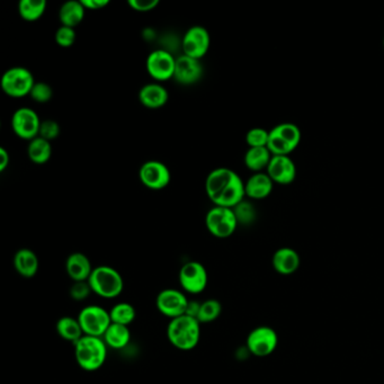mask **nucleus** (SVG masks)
Instances as JSON below:
<instances>
[{
	"mask_svg": "<svg viewBox=\"0 0 384 384\" xmlns=\"http://www.w3.org/2000/svg\"><path fill=\"white\" fill-rule=\"evenodd\" d=\"M167 338L170 344L181 352H189L198 347L201 339V324L193 316H178L167 326Z\"/></svg>",
	"mask_w": 384,
	"mask_h": 384,
	"instance_id": "1",
	"label": "nucleus"
},
{
	"mask_svg": "<svg viewBox=\"0 0 384 384\" xmlns=\"http://www.w3.org/2000/svg\"><path fill=\"white\" fill-rule=\"evenodd\" d=\"M74 348L77 364L86 372L98 371L108 359V345L101 337L84 335Z\"/></svg>",
	"mask_w": 384,
	"mask_h": 384,
	"instance_id": "2",
	"label": "nucleus"
},
{
	"mask_svg": "<svg viewBox=\"0 0 384 384\" xmlns=\"http://www.w3.org/2000/svg\"><path fill=\"white\" fill-rule=\"evenodd\" d=\"M88 283L93 293L102 299H116L124 290V280L121 273L112 266L94 267Z\"/></svg>",
	"mask_w": 384,
	"mask_h": 384,
	"instance_id": "3",
	"label": "nucleus"
},
{
	"mask_svg": "<svg viewBox=\"0 0 384 384\" xmlns=\"http://www.w3.org/2000/svg\"><path fill=\"white\" fill-rule=\"evenodd\" d=\"M301 141V131L293 123H282L269 131L267 149L273 155H288Z\"/></svg>",
	"mask_w": 384,
	"mask_h": 384,
	"instance_id": "4",
	"label": "nucleus"
},
{
	"mask_svg": "<svg viewBox=\"0 0 384 384\" xmlns=\"http://www.w3.org/2000/svg\"><path fill=\"white\" fill-rule=\"evenodd\" d=\"M77 318L79 320L82 331L86 336L102 338L112 324L110 311L96 305L84 307Z\"/></svg>",
	"mask_w": 384,
	"mask_h": 384,
	"instance_id": "5",
	"label": "nucleus"
},
{
	"mask_svg": "<svg viewBox=\"0 0 384 384\" xmlns=\"http://www.w3.org/2000/svg\"><path fill=\"white\" fill-rule=\"evenodd\" d=\"M34 77L29 69L13 67L4 72L0 86L4 93L11 97H24L31 94L34 86Z\"/></svg>",
	"mask_w": 384,
	"mask_h": 384,
	"instance_id": "6",
	"label": "nucleus"
},
{
	"mask_svg": "<svg viewBox=\"0 0 384 384\" xmlns=\"http://www.w3.org/2000/svg\"><path fill=\"white\" fill-rule=\"evenodd\" d=\"M233 210L228 207H215L205 217V226L213 237L226 239L235 233L238 226Z\"/></svg>",
	"mask_w": 384,
	"mask_h": 384,
	"instance_id": "7",
	"label": "nucleus"
},
{
	"mask_svg": "<svg viewBox=\"0 0 384 384\" xmlns=\"http://www.w3.org/2000/svg\"><path fill=\"white\" fill-rule=\"evenodd\" d=\"M178 281L181 284V291L196 295L205 291L209 284V274L203 264L192 260L181 266Z\"/></svg>",
	"mask_w": 384,
	"mask_h": 384,
	"instance_id": "8",
	"label": "nucleus"
},
{
	"mask_svg": "<svg viewBox=\"0 0 384 384\" xmlns=\"http://www.w3.org/2000/svg\"><path fill=\"white\" fill-rule=\"evenodd\" d=\"M279 345V335L269 326H260L249 333L246 347L249 354L257 357H266L274 353Z\"/></svg>",
	"mask_w": 384,
	"mask_h": 384,
	"instance_id": "9",
	"label": "nucleus"
},
{
	"mask_svg": "<svg viewBox=\"0 0 384 384\" xmlns=\"http://www.w3.org/2000/svg\"><path fill=\"white\" fill-rule=\"evenodd\" d=\"M188 301L186 293L181 290L165 288L157 295L155 307L162 316L172 320L186 314Z\"/></svg>",
	"mask_w": 384,
	"mask_h": 384,
	"instance_id": "10",
	"label": "nucleus"
},
{
	"mask_svg": "<svg viewBox=\"0 0 384 384\" xmlns=\"http://www.w3.org/2000/svg\"><path fill=\"white\" fill-rule=\"evenodd\" d=\"M211 44V37L203 26H192L187 30L181 40L183 54L187 57L201 60L207 53Z\"/></svg>",
	"mask_w": 384,
	"mask_h": 384,
	"instance_id": "11",
	"label": "nucleus"
},
{
	"mask_svg": "<svg viewBox=\"0 0 384 384\" xmlns=\"http://www.w3.org/2000/svg\"><path fill=\"white\" fill-rule=\"evenodd\" d=\"M42 122L34 110L20 108L15 110L12 117V127L15 134L23 140H33L39 136Z\"/></svg>",
	"mask_w": 384,
	"mask_h": 384,
	"instance_id": "12",
	"label": "nucleus"
},
{
	"mask_svg": "<svg viewBox=\"0 0 384 384\" xmlns=\"http://www.w3.org/2000/svg\"><path fill=\"white\" fill-rule=\"evenodd\" d=\"M176 58L166 50H155L148 56L147 71L153 79L164 82L174 77Z\"/></svg>",
	"mask_w": 384,
	"mask_h": 384,
	"instance_id": "13",
	"label": "nucleus"
},
{
	"mask_svg": "<svg viewBox=\"0 0 384 384\" xmlns=\"http://www.w3.org/2000/svg\"><path fill=\"white\" fill-rule=\"evenodd\" d=\"M139 177L144 186L150 189L165 188L170 183V172L161 161H146L139 170Z\"/></svg>",
	"mask_w": 384,
	"mask_h": 384,
	"instance_id": "14",
	"label": "nucleus"
},
{
	"mask_svg": "<svg viewBox=\"0 0 384 384\" xmlns=\"http://www.w3.org/2000/svg\"><path fill=\"white\" fill-rule=\"evenodd\" d=\"M203 76V67L200 60L187 57L181 54V57L176 58L175 72L174 79L184 86L194 85L201 80Z\"/></svg>",
	"mask_w": 384,
	"mask_h": 384,
	"instance_id": "15",
	"label": "nucleus"
},
{
	"mask_svg": "<svg viewBox=\"0 0 384 384\" xmlns=\"http://www.w3.org/2000/svg\"><path fill=\"white\" fill-rule=\"evenodd\" d=\"M266 170L273 183L280 185H290L297 177V167L288 155H273Z\"/></svg>",
	"mask_w": 384,
	"mask_h": 384,
	"instance_id": "16",
	"label": "nucleus"
},
{
	"mask_svg": "<svg viewBox=\"0 0 384 384\" xmlns=\"http://www.w3.org/2000/svg\"><path fill=\"white\" fill-rule=\"evenodd\" d=\"M93 271L91 260L82 252H72L65 260V271L72 282H87Z\"/></svg>",
	"mask_w": 384,
	"mask_h": 384,
	"instance_id": "17",
	"label": "nucleus"
},
{
	"mask_svg": "<svg viewBox=\"0 0 384 384\" xmlns=\"http://www.w3.org/2000/svg\"><path fill=\"white\" fill-rule=\"evenodd\" d=\"M237 176V172L229 168H217L207 175L205 181V191L211 201L215 202L222 194L224 189Z\"/></svg>",
	"mask_w": 384,
	"mask_h": 384,
	"instance_id": "18",
	"label": "nucleus"
},
{
	"mask_svg": "<svg viewBox=\"0 0 384 384\" xmlns=\"http://www.w3.org/2000/svg\"><path fill=\"white\" fill-rule=\"evenodd\" d=\"M271 265L276 273L288 276V275L294 274L299 269L301 258L297 250L290 247H283V248L277 249L273 255Z\"/></svg>",
	"mask_w": 384,
	"mask_h": 384,
	"instance_id": "19",
	"label": "nucleus"
},
{
	"mask_svg": "<svg viewBox=\"0 0 384 384\" xmlns=\"http://www.w3.org/2000/svg\"><path fill=\"white\" fill-rule=\"evenodd\" d=\"M15 271L24 279H33L40 269V260L33 250L29 248H22L16 252L14 256Z\"/></svg>",
	"mask_w": 384,
	"mask_h": 384,
	"instance_id": "20",
	"label": "nucleus"
},
{
	"mask_svg": "<svg viewBox=\"0 0 384 384\" xmlns=\"http://www.w3.org/2000/svg\"><path fill=\"white\" fill-rule=\"evenodd\" d=\"M169 95L166 88L160 84H148L139 91V101L144 108L157 110L162 108L168 102Z\"/></svg>",
	"mask_w": 384,
	"mask_h": 384,
	"instance_id": "21",
	"label": "nucleus"
},
{
	"mask_svg": "<svg viewBox=\"0 0 384 384\" xmlns=\"http://www.w3.org/2000/svg\"><path fill=\"white\" fill-rule=\"evenodd\" d=\"M274 183L266 172H255L245 184L246 196L252 200H263L273 191Z\"/></svg>",
	"mask_w": 384,
	"mask_h": 384,
	"instance_id": "22",
	"label": "nucleus"
},
{
	"mask_svg": "<svg viewBox=\"0 0 384 384\" xmlns=\"http://www.w3.org/2000/svg\"><path fill=\"white\" fill-rule=\"evenodd\" d=\"M245 196H246L245 183L237 174L233 181L229 184V186L224 189L222 194L213 203L215 204V207L233 209L236 205L243 201Z\"/></svg>",
	"mask_w": 384,
	"mask_h": 384,
	"instance_id": "23",
	"label": "nucleus"
},
{
	"mask_svg": "<svg viewBox=\"0 0 384 384\" xmlns=\"http://www.w3.org/2000/svg\"><path fill=\"white\" fill-rule=\"evenodd\" d=\"M102 338L110 350H124L127 345L130 344L131 331L127 326L117 325L112 322Z\"/></svg>",
	"mask_w": 384,
	"mask_h": 384,
	"instance_id": "24",
	"label": "nucleus"
},
{
	"mask_svg": "<svg viewBox=\"0 0 384 384\" xmlns=\"http://www.w3.org/2000/svg\"><path fill=\"white\" fill-rule=\"evenodd\" d=\"M56 329H57L58 335L63 340L72 343L74 345L84 336V331H82L79 320H78V318H74V316H61L57 321Z\"/></svg>",
	"mask_w": 384,
	"mask_h": 384,
	"instance_id": "25",
	"label": "nucleus"
},
{
	"mask_svg": "<svg viewBox=\"0 0 384 384\" xmlns=\"http://www.w3.org/2000/svg\"><path fill=\"white\" fill-rule=\"evenodd\" d=\"M85 7L82 6V1L70 0L63 4L59 11V20L63 26L72 27L79 25L85 18Z\"/></svg>",
	"mask_w": 384,
	"mask_h": 384,
	"instance_id": "26",
	"label": "nucleus"
},
{
	"mask_svg": "<svg viewBox=\"0 0 384 384\" xmlns=\"http://www.w3.org/2000/svg\"><path fill=\"white\" fill-rule=\"evenodd\" d=\"M271 157L273 155L266 147L249 148L243 160L248 169L255 172H262V170L267 169Z\"/></svg>",
	"mask_w": 384,
	"mask_h": 384,
	"instance_id": "27",
	"label": "nucleus"
},
{
	"mask_svg": "<svg viewBox=\"0 0 384 384\" xmlns=\"http://www.w3.org/2000/svg\"><path fill=\"white\" fill-rule=\"evenodd\" d=\"M52 155L51 143L46 139L37 136L30 141L27 155L30 160L37 165H44L50 160Z\"/></svg>",
	"mask_w": 384,
	"mask_h": 384,
	"instance_id": "28",
	"label": "nucleus"
},
{
	"mask_svg": "<svg viewBox=\"0 0 384 384\" xmlns=\"http://www.w3.org/2000/svg\"><path fill=\"white\" fill-rule=\"evenodd\" d=\"M46 1L44 0H22L18 4V13L26 22L40 20L46 13Z\"/></svg>",
	"mask_w": 384,
	"mask_h": 384,
	"instance_id": "29",
	"label": "nucleus"
},
{
	"mask_svg": "<svg viewBox=\"0 0 384 384\" xmlns=\"http://www.w3.org/2000/svg\"><path fill=\"white\" fill-rule=\"evenodd\" d=\"M110 320L117 325L129 326L136 319V309L129 302H119L110 310Z\"/></svg>",
	"mask_w": 384,
	"mask_h": 384,
	"instance_id": "30",
	"label": "nucleus"
},
{
	"mask_svg": "<svg viewBox=\"0 0 384 384\" xmlns=\"http://www.w3.org/2000/svg\"><path fill=\"white\" fill-rule=\"evenodd\" d=\"M222 314V305L217 299H207L203 301L198 312V320L200 324H211L219 319Z\"/></svg>",
	"mask_w": 384,
	"mask_h": 384,
	"instance_id": "31",
	"label": "nucleus"
},
{
	"mask_svg": "<svg viewBox=\"0 0 384 384\" xmlns=\"http://www.w3.org/2000/svg\"><path fill=\"white\" fill-rule=\"evenodd\" d=\"M236 218H237L238 224H250L254 222L256 219V210L254 205L249 202L243 201L233 207Z\"/></svg>",
	"mask_w": 384,
	"mask_h": 384,
	"instance_id": "32",
	"label": "nucleus"
},
{
	"mask_svg": "<svg viewBox=\"0 0 384 384\" xmlns=\"http://www.w3.org/2000/svg\"><path fill=\"white\" fill-rule=\"evenodd\" d=\"M269 131L262 127H255L246 134V142L249 148H267L269 144Z\"/></svg>",
	"mask_w": 384,
	"mask_h": 384,
	"instance_id": "33",
	"label": "nucleus"
},
{
	"mask_svg": "<svg viewBox=\"0 0 384 384\" xmlns=\"http://www.w3.org/2000/svg\"><path fill=\"white\" fill-rule=\"evenodd\" d=\"M30 96L34 102L44 104V103L51 101L52 96H53V91H52L51 86L46 84V82H35Z\"/></svg>",
	"mask_w": 384,
	"mask_h": 384,
	"instance_id": "34",
	"label": "nucleus"
},
{
	"mask_svg": "<svg viewBox=\"0 0 384 384\" xmlns=\"http://www.w3.org/2000/svg\"><path fill=\"white\" fill-rule=\"evenodd\" d=\"M54 39L58 46L61 48H70L76 41V31L72 27L61 25L56 32Z\"/></svg>",
	"mask_w": 384,
	"mask_h": 384,
	"instance_id": "35",
	"label": "nucleus"
},
{
	"mask_svg": "<svg viewBox=\"0 0 384 384\" xmlns=\"http://www.w3.org/2000/svg\"><path fill=\"white\" fill-rule=\"evenodd\" d=\"M93 293L91 286L87 282H74L69 290L70 297L77 302H82L89 297V295Z\"/></svg>",
	"mask_w": 384,
	"mask_h": 384,
	"instance_id": "36",
	"label": "nucleus"
},
{
	"mask_svg": "<svg viewBox=\"0 0 384 384\" xmlns=\"http://www.w3.org/2000/svg\"><path fill=\"white\" fill-rule=\"evenodd\" d=\"M59 134L60 127L57 122L53 120H46L41 123L40 132H39V136L41 138L51 141V140L57 139Z\"/></svg>",
	"mask_w": 384,
	"mask_h": 384,
	"instance_id": "37",
	"label": "nucleus"
},
{
	"mask_svg": "<svg viewBox=\"0 0 384 384\" xmlns=\"http://www.w3.org/2000/svg\"><path fill=\"white\" fill-rule=\"evenodd\" d=\"M158 5V0H129V6L139 13L151 12Z\"/></svg>",
	"mask_w": 384,
	"mask_h": 384,
	"instance_id": "38",
	"label": "nucleus"
},
{
	"mask_svg": "<svg viewBox=\"0 0 384 384\" xmlns=\"http://www.w3.org/2000/svg\"><path fill=\"white\" fill-rule=\"evenodd\" d=\"M80 1H82V6L86 9H91V11H99L110 4L108 0H80Z\"/></svg>",
	"mask_w": 384,
	"mask_h": 384,
	"instance_id": "39",
	"label": "nucleus"
},
{
	"mask_svg": "<svg viewBox=\"0 0 384 384\" xmlns=\"http://www.w3.org/2000/svg\"><path fill=\"white\" fill-rule=\"evenodd\" d=\"M202 302L196 301V300H189L188 305H187L186 316H193L198 319V312L201 309Z\"/></svg>",
	"mask_w": 384,
	"mask_h": 384,
	"instance_id": "40",
	"label": "nucleus"
},
{
	"mask_svg": "<svg viewBox=\"0 0 384 384\" xmlns=\"http://www.w3.org/2000/svg\"><path fill=\"white\" fill-rule=\"evenodd\" d=\"M11 162V155L5 148H0V172H5Z\"/></svg>",
	"mask_w": 384,
	"mask_h": 384,
	"instance_id": "41",
	"label": "nucleus"
},
{
	"mask_svg": "<svg viewBox=\"0 0 384 384\" xmlns=\"http://www.w3.org/2000/svg\"><path fill=\"white\" fill-rule=\"evenodd\" d=\"M383 46H384V40H383Z\"/></svg>",
	"mask_w": 384,
	"mask_h": 384,
	"instance_id": "42",
	"label": "nucleus"
}]
</instances>
